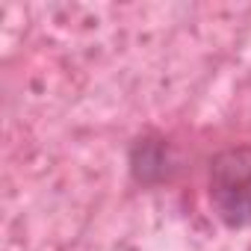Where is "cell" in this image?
<instances>
[{
	"label": "cell",
	"mask_w": 251,
	"mask_h": 251,
	"mask_svg": "<svg viewBox=\"0 0 251 251\" xmlns=\"http://www.w3.org/2000/svg\"><path fill=\"white\" fill-rule=\"evenodd\" d=\"M177 169L180 160L175 145L157 130H145L127 145V175L142 189H160L172 183Z\"/></svg>",
	"instance_id": "2"
},
{
	"label": "cell",
	"mask_w": 251,
	"mask_h": 251,
	"mask_svg": "<svg viewBox=\"0 0 251 251\" xmlns=\"http://www.w3.org/2000/svg\"><path fill=\"white\" fill-rule=\"evenodd\" d=\"M207 201L227 230L251 227V142L227 145L210 157Z\"/></svg>",
	"instance_id": "1"
}]
</instances>
